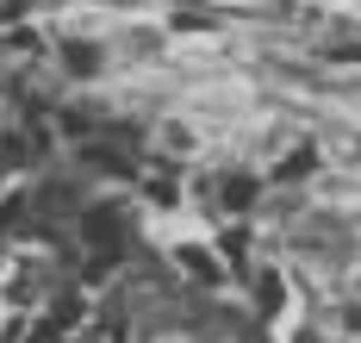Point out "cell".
Returning a JSON list of instances; mask_svg holds the SVG:
<instances>
[{
  "label": "cell",
  "mask_w": 361,
  "mask_h": 343,
  "mask_svg": "<svg viewBox=\"0 0 361 343\" xmlns=\"http://www.w3.org/2000/svg\"><path fill=\"white\" fill-rule=\"evenodd\" d=\"M94 343H125V331H118V325H100V331H94Z\"/></svg>",
  "instance_id": "cell-1"
},
{
  "label": "cell",
  "mask_w": 361,
  "mask_h": 343,
  "mask_svg": "<svg viewBox=\"0 0 361 343\" xmlns=\"http://www.w3.org/2000/svg\"><path fill=\"white\" fill-rule=\"evenodd\" d=\"M0 175H6V156H0Z\"/></svg>",
  "instance_id": "cell-2"
}]
</instances>
